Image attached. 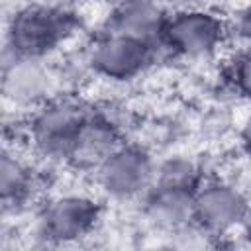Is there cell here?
I'll return each mask as SVG.
<instances>
[{"mask_svg":"<svg viewBox=\"0 0 251 251\" xmlns=\"http://www.w3.org/2000/svg\"><path fill=\"white\" fill-rule=\"evenodd\" d=\"M143 251H178L173 243H161V245H153L149 249H143Z\"/></svg>","mask_w":251,"mask_h":251,"instance_id":"cell-20","label":"cell"},{"mask_svg":"<svg viewBox=\"0 0 251 251\" xmlns=\"http://www.w3.org/2000/svg\"><path fill=\"white\" fill-rule=\"evenodd\" d=\"M2 88L8 100L18 106H31V110L57 94L45 61L4 59Z\"/></svg>","mask_w":251,"mask_h":251,"instance_id":"cell-10","label":"cell"},{"mask_svg":"<svg viewBox=\"0 0 251 251\" xmlns=\"http://www.w3.org/2000/svg\"><path fill=\"white\" fill-rule=\"evenodd\" d=\"M124 143L122 129L102 112H96L76 135L65 165L80 173H98L108 157Z\"/></svg>","mask_w":251,"mask_h":251,"instance_id":"cell-8","label":"cell"},{"mask_svg":"<svg viewBox=\"0 0 251 251\" xmlns=\"http://www.w3.org/2000/svg\"><path fill=\"white\" fill-rule=\"evenodd\" d=\"M231 39L237 41V47H251V4L237 8L227 16Z\"/></svg>","mask_w":251,"mask_h":251,"instance_id":"cell-16","label":"cell"},{"mask_svg":"<svg viewBox=\"0 0 251 251\" xmlns=\"http://www.w3.org/2000/svg\"><path fill=\"white\" fill-rule=\"evenodd\" d=\"M25 251H63V247H57V245H51V243H45V241H37L35 245H31Z\"/></svg>","mask_w":251,"mask_h":251,"instance_id":"cell-19","label":"cell"},{"mask_svg":"<svg viewBox=\"0 0 251 251\" xmlns=\"http://www.w3.org/2000/svg\"><path fill=\"white\" fill-rule=\"evenodd\" d=\"M231 41L227 16L214 8L182 6L169 10L163 49L190 61L216 57Z\"/></svg>","mask_w":251,"mask_h":251,"instance_id":"cell-3","label":"cell"},{"mask_svg":"<svg viewBox=\"0 0 251 251\" xmlns=\"http://www.w3.org/2000/svg\"><path fill=\"white\" fill-rule=\"evenodd\" d=\"M157 173L153 155L137 145L124 141L98 169V186L114 200H135L151 188Z\"/></svg>","mask_w":251,"mask_h":251,"instance_id":"cell-6","label":"cell"},{"mask_svg":"<svg viewBox=\"0 0 251 251\" xmlns=\"http://www.w3.org/2000/svg\"><path fill=\"white\" fill-rule=\"evenodd\" d=\"M35 186V175L31 167L16 153V149L4 147L0 157V192L4 208L24 206Z\"/></svg>","mask_w":251,"mask_h":251,"instance_id":"cell-12","label":"cell"},{"mask_svg":"<svg viewBox=\"0 0 251 251\" xmlns=\"http://www.w3.org/2000/svg\"><path fill=\"white\" fill-rule=\"evenodd\" d=\"M173 235H175V239L171 243L178 251H218L220 237H216L214 233L202 229L194 222L188 224L186 227L175 231Z\"/></svg>","mask_w":251,"mask_h":251,"instance_id":"cell-15","label":"cell"},{"mask_svg":"<svg viewBox=\"0 0 251 251\" xmlns=\"http://www.w3.org/2000/svg\"><path fill=\"white\" fill-rule=\"evenodd\" d=\"M100 220V206L86 194H59L49 198L37 214L39 241L67 247L92 233Z\"/></svg>","mask_w":251,"mask_h":251,"instance_id":"cell-5","label":"cell"},{"mask_svg":"<svg viewBox=\"0 0 251 251\" xmlns=\"http://www.w3.org/2000/svg\"><path fill=\"white\" fill-rule=\"evenodd\" d=\"M237 231L243 235V239H245L247 243H251V200H249V204H247V210H245V214H243V220H241Z\"/></svg>","mask_w":251,"mask_h":251,"instance_id":"cell-18","label":"cell"},{"mask_svg":"<svg viewBox=\"0 0 251 251\" xmlns=\"http://www.w3.org/2000/svg\"><path fill=\"white\" fill-rule=\"evenodd\" d=\"M239 141H241V147L251 155V114H247L239 126Z\"/></svg>","mask_w":251,"mask_h":251,"instance_id":"cell-17","label":"cell"},{"mask_svg":"<svg viewBox=\"0 0 251 251\" xmlns=\"http://www.w3.org/2000/svg\"><path fill=\"white\" fill-rule=\"evenodd\" d=\"M194 194L196 192L153 182L141 198V212L151 226L173 235L192 224Z\"/></svg>","mask_w":251,"mask_h":251,"instance_id":"cell-11","label":"cell"},{"mask_svg":"<svg viewBox=\"0 0 251 251\" xmlns=\"http://www.w3.org/2000/svg\"><path fill=\"white\" fill-rule=\"evenodd\" d=\"M78 16L61 4L18 6L4 25V59L45 61L76 29Z\"/></svg>","mask_w":251,"mask_h":251,"instance_id":"cell-1","label":"cell"},{"mask_svg":"<svg viewBox=\"0 0 251 251\" xmlns=\"http://www.w3.org/2000/svg\"><path fill=\"white\" fill-rule=\"evenodd\" d=\"M204 180H206L204 171L194 159L176 155V157H169V159L157 163V173H155L153 182L196 192Z\"/></svg>","mask_w":251,"mask_h":251,"instance_id":"cell-13","label":"cell"},{"mask_svg":"<svg viewBox=\"0 0 251 251\" xmlns=\"http://www.w3.org/2000/svg\"><path fill=\"white\" fill-rule=\"evenodd\" d=\"M224 75L235 94L251 102V47H237L229 53Z\"/></svg>","mask_w":251,"mask_h":251,"instance_id":"cell-14","label":"cell"},{"mask_svg":"<svg viewBox=\"0 0 251 251\" xmlns=\"http://www.w3.org/2000/svg\"><path fill=\"white\" fill-rule=\"evenodd\" d=\"M161 51L153 43L98 29L86 45L84 61L94 75L112 82H127L149 71Z\"/></svg>","mask_w":251,"mask_h":251,"instance_id":"cell-4","label":"cell"},{"mask_svg":"<svg viewBox=\"0 0 251 251\" xmlns=\"http://www.w3.org/2000/svg\"><path fill=\"white\" fill-rule=\"evenodd\" d=\"M169 8L153 2H120L104 16L100 29L153 43L163 49V27ZM165 51V49H163Z\"/></svg>","mask_w":251,"mask_h":251,"instance_id":"cell-9","label":"cell"},{"mask_svg":"<svg viewBox=\"0 0 251 251\" xmlns=\"http://www.w3.org/2000/svg\"><path fill=\"white\" fill-rule=\"evenodd\" d=\"M96 112L88 100L59 92L31 110L25 137L41 157L65 163L76 135Z\"/></svg>","mask_w":251,"mask_h":251,"instance_id":"cell-2","label":"cell"},{"mask_svg":"<svg viewBox=\"0 0 251 251\" xmlns=\"http://www.w3.org/2000/svg\"><path fill=\"white\" fill-rule=\"evenodd\" d=\"M247 204L249 198L233 182L206 178L194 194L192 222L216 237H224L233 229H239Z\"/></svg>","mask_w":251,"mask_h":251,"instance_id":"cell-7","label":"cell"}]
</instances>
